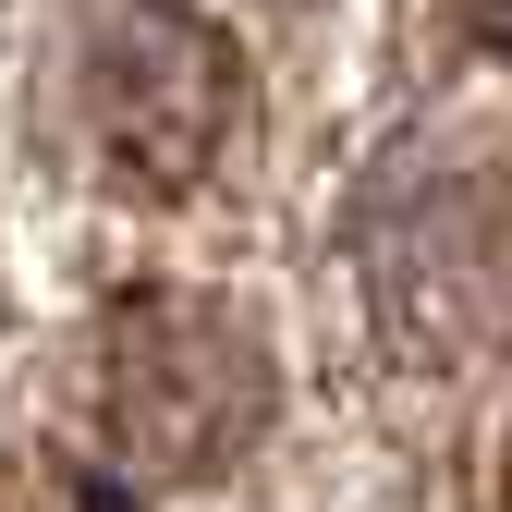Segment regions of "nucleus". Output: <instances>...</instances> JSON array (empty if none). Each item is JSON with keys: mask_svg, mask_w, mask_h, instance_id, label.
I'll return each mask as SVG.
<instances>
[{"mask_svg": "<svg viewBox=\"0 0 512 512\" xmlns=\"http://www.w3.org/2000/svg\"><path fill=\"white\" fill-rule=\"evenodd\" d=\"M281 378H269V342L196 281H135L110 293L98 317V439L135 476L183 488V476H220L256 452Z\"/></svg>", "mask_w": 512, "mask_h": 512, "instance_id": "obj_1", "label": "nucleus"}, {"mask_svg": "<svg viewBox=\"0 0 512 512\" xmlns=\"http://www.w3.org/2000/svg\"><path fill=\"white\" fill-rule=\"evenodd\" d=\"M74 122L122 196H196L244 135V49L196 0H86Z\"/></svg>", "mask_w": 512, "mask_h": 512, "instance_id": "obj_2", "label": "nucleus"}, {"mask_svg": "<svg viewBox=\"0 0 512 512\" xmlns=\"http://www.w3.org/2000/svg\"><path fill=\"white\" fill-rule=\"evenodd\" d=\"M452 25H464L488 61H512V0H452Z\"/></svg>", "mask_w": 512, "mask_h": 512, "instance_id": "obj_3", "label": "nucleus"}, {"mask_svg": "<svg viewBox=\"0 0 512 512\" xmlns=\"http://www.w3.org/2000/svg\"><path fill=\"white\" fill-rule=\"evenodd\" d=\"M500 512H512V452H500Z\"/></svg>", "mask_w": 512, "mask_h": 512, "instance_id": "obj_4", "label": "nucleus"}, {"mask_svg": "<svg viewBox=\"0 0 512 512\" xmlns=\"http://www.w3.org/2000/svg\"><path fill=\"white\" fill-rule=\"evenodd\" d=\"M281 13H293V0H281Z\"/></svg>", "mask_w": 512, "mask_h": 512, "instance_id": "obj_5", "label": "nucleus"}]
</instances>
